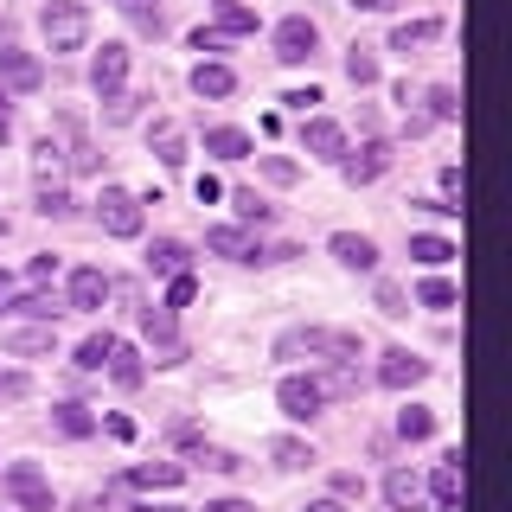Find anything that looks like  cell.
I'll list each match as a JSON object with an SVG mask.
<instances>
[{"mask_svg":"<svg viewBox=\"0 0 512 512\" xmlns=\"http://www.w3.org/2000/svg\"><path fill=\"white\" fill-rule=\"evenodd\" d=\"M276 359H359V333H340V327H288V333H276Z\"/></svg>","mask_w":512,"mask_h":512,"instance_id":"obj_1","label":"cell"},{"mask_svg":"<svg viewBox=\"0 0 512 512\" xmlns=\"http://www.w3.org/2000/svg\"><path fill=\"white\" fill-rule=\"evenodd\" d=\"M39 32L52 39V52H77L90 39V7L84 0H45L39 7Z\"/></svg>","mask_w":512,"mask_h":512,"instance_id":"obj_2","label":"cell"},{"mask_svg":"<svg viewBox=\"0 0 512 512\" xmlns=\"http://www.w3.org/2000/svg\"><path fill=\"white\" fill-rule=\"evenodd\" d=\"M0 487H7L26 512H52V480L32 468V461H13V468H0Z\"/></svg>","mask_w":512,"mask_h":512,"instance_id":"obj_3","label":"cell"},{"mask_svg":"<svg viewBox=\"0 0 512 512\" xmlns=\"http://www.w3.org/2000/svg\"><path fill=\"white\" fill-rule=\"evenodd\" d=\"M96 224H103L109 237H135L141 231V199L122 186H103V199H96Z\"/></svg>","mask_w":512,"mask_h":512,"instance_id":"obj_4","label":"cell"},{"mask_svg":"<svg viewBox=\"0 0 512 512\" xmlns=\"http://www.w3.org/2000/svg\"><path fill=\"white\" fill-rule=\"evenodd\" d=\"M429 493H436V512H468V474H461V448H448L429 474Z\"/></svg>","mask_w":512,"mask_h":512,"instance_id":"obj_5","label":"cell"},{"mask_svg":"<svg viewBox=\"0 0 512 512\" xmlns=\"http://www.w3.org/2000/svg\"><path fill=\"white\" fill-rule=\"evenodd\" d=\"M320 52V26L308 20V13H288V20L276 26V58L282 64H308Z\"/></svg>","mask_w":512,"mask_h":512,"instance_id":"obj_6","label":"cell"},{"mask_svg":"<svg viewBox=\"0 0 512 512\" xmlns=\"http://www.w3.org/2000/svg\"><path fill=\"white\" fill-rule=\"evenodd\" d=\"M276 404H282V416H295V423H314V416H320V404H327V391H320L314 378L288 372V378L276 384Z\"/></svg>","mask_w":512,"mask_h":512,"instance_id":"obj_7","label":"cell"},{"mask_svg":"<svg viewBox=\"0 0 512 512\" xmlns=\"http://www.w3.org/2000/svg\"><path fill=\"white\" fill-rule=\"evenodd\" d=\"M429 378V359H416L410 346H391L378 359V384H391V391H410V384H423Z\"/></svg>","mask_w":512,"mask_h":512,"instance_id":"obj_8","label":"cell"},{"mask_svg":"<svg viewBox=\"0 0 512 512\" xmlns=\"http://www.w3.org/2000/svg\"><path fill=\"white\" fill-rule=\"evenodd\" d=\"M301 148L320 154V160H340L346 154V128L333 116H301Z\"/></svg>","mask_w":512,"mask_h":512,"instance_id":"obj_9","label":"cell"},{"mask_svg":"<svg viewBox=\"0 0 512 512\" xmlns=\"http://www.w3.org/2000/svg\"><path fill=\"white\" fill-rule=\"evenodd\" d=\"M122 77H128V45H122V39H103V52L90 58V84L103 90V96H116Z\"/></svg>","mask_w":512,"mask_h":512,"instance_id":"obj_10","label":"cell"},{"mask_svg":"<svg viewBox=\"0 0 512 512\" xmlns=\"http://www.w3.org/2000/svg\"><path fill=\"white\" fill-rule=\"evenodd\" d=\"M384 167H391V141H378V135H372V141H365V148H359V154H340V173H346V180H352V186H365V180H378V173H384Z\"/></svg>","mask_w":512,"mask_h":512,"instance_id":"obj_11","label":"cell"},{"mask_svg":"<svg viewBox=\"0 0 512 512\" xmlns=\"http://www.w3.org/2000/svg\"><path fill=\"white\" fill-rule=\"evenodd\" d=\"M205 250H212V256H237V263H256V256H263V244H256L244 224H212V231H205Z\"/></svg>","mask_w":512,"mask_h":512,"instance_id":"obj_12","label":"cell"},{"mask_svg":"<svg viewBox=\"0 0 512 512\" xmlns=\"http://www.w3.org/2000/svg\"><path fill=\"white\" fill-rule=\"evenodd\" d=\"M0 84H7V90H39L45 84V64L32 58V52H13V45H7V52H0Z\"/></svg>","mask_w":512,"mask_h":512,"instance_id":"obj_13","label":"cell"},{"mask_svg":"<svg viewBox=\"0 0 512 512\" xmlns=\"http://www.w3.org/2000/svg\"><path fill=\"white\" fill-rule=\"evenodd\" d=\"M327 250L340 256L346 269H359V276H372V269H378V244H372V237H359V231H333Z\"/></svg>","mask_w":512,"mask_h":512,"instance_id":"obj_14","label":"cell"},{"mask_svg":"<svg viewBox=\"0 0 512 512\" xmlns=\"http://www.w3.org/2000/svg\"><path fill=\"white\" fill-rule=\"evenodd\" d=\"M384 500H391L397 512H429V493H423V480H416L410 468H391V474H384Z\"/></svg>","mask_w":512,"mask_h":512,"instance_id":"obj_15","label":"cell"},{"mask_svg":"<svg viewBox=\"0 0 512 512\" xmlns=\"http://www.w3.org/2000/svg\"><path fill=\"white\" fill-rule=\"evenodd\" d=\"M109 301V276L103 269H71V295H64V308H103Z\"/></svg>","mask_w":512,"mask_h":512,"instance_id":"obj_16","label":"cell"},{"mask_svg":"<svg viewBox=\"0 0 512 512\" xmlns=\"http://www.w3.org/2000/svg\"><path fill=\"white\" fill-rule=\"evenodd\" d=\"M0 346L20 352V359H32V352H52L58 333H52V320H39V327H7V333H0Z\"/></svg>","mask_w":512,"mask_h":512,"instance_id":"obj_17","label":"cell"},{"mask_svg":"<svg viewBox=\"0 0 512 512\" xmlns=\"http://www.w3.org/2000/svg\"><path fill=\"white\" fill-rule=\"evenodd\" d=\"M192 90H199V96H231L237 90V71H231V64H218V58H199V64H192Z\"/></svg>","mask_w":512,"mask_h":512,"instance_id":"obj_18","label":"cell"},{"mask_svg":"<svg viewBox=\"0 0 512 512\" xmlns=\"http://www.w3.org/2000/svg\"><path fill=\"white\" fill-rule=\"evenodd\" d=\"M186 263H192V250L180 244V237H154V244H148V269H154V276H186Z\"/></svg>","mask_w":512,"mask_h":512,"instance_id":"obj_19","label":"cell"},{"mask_svg":"<svg viewBox=\"0 0 512 512\" xmlns=\"http://www.w3.org/2000/svg\"><path fill=\"white\" fill-rule=\"evenodd\" d=\"M148 148L160 154V167H186V135H180V122H154V128H148Z\"/></svg>","mask_w":512,"mask_h":512,"instance_id":"obj_20","label":"cell"},{"mask_svg":"<svg viewBox=\"0 0 512 512\" xmlns=\"http://www.w3.org/2000/svg\"><path fill=\"white\" fill-rule=\"evenodd\" d=\"M205 154H218V160H250V135H244V128H231V122H218V128H205Z\"/></svg>","mask_w":512,"mask_h":512,"instance_id":"obj_21","label":"cell"},{"mask_svg":"<svg viewBox=\"0 0 512 512\" xmlns=\"http://www.w3.org/2000/svg\"><path fill=\"white\" fill-rule=\"evenodd\" d=\"M180 480H186L180 461H135L128 468V487H180Z\"/></svg>","mask_w":512,"mask_h":512,"instance_id":"obj_22","label":"cell"},{"mask_svg":"<svg viewBox=\"0 0 512 512\" xmlns=\"http://www.w3.org/2000/svg\"><path fill=\"white\" fill-rule=\"evenodd\" d=\"M429 39H442V20H404L391 32V52H416V45H429Z\"/></svg>","mask_w":512,"mask_h":512,"instance_id":"obj_23","label":"cell"},{"mask_svg":"<svg viewBox=\"0 0 512 512\" xmlns=\"http://www.w3.org/2000/svg\"><path fill=\"white\" fill-rule=\"evenodd\" d=\"M0 314H32V320H52V327H58L64 301H58V295H13V301H7Z\"/></svg>","mask_w":512,"mask_h":512,"instance_id":"obj_24","label":"cell"},{"mask_svg":"<svg viewBox=\"0 0 512 512\" xmlns=\"http://www.w3.org/2000/svg\"><path fill=\"white\" fill-rule=\"evenodd\" d=\"M397 436H404V442H423V436H436V410H423V404H404V410H397Z\"/></svg>","mask_w":512,"mask_h":512,"instance_id":"obj_25","label":"cell"},{"mask_svg":"<svg viewBox=\"0 0 512 512\" xmlns=\"http://www.w3.org/2000/svg\"><path fill=\"white\" fill-rule=\"evenodd\" d=\"M269 461H276V468H308L314 448L301 442V436H269Z\"/></svg>","mask_w":512,"mask_h":512,"instance_id":"obj_26","label":"cell"},{"mask_svg":"<svg viewBox=\"0 0 512 512\" xmlns=\"http://www.w3.org/2000/svg\"><path fill=\"white\" fill-rule=\"evenodd\" d=\"M410 256H416V263H429V269H442L448 256H455V244H448V237H436V231H416V237H410Z\"/></svg>","mask_w":512,"mask_h":512,"instance_id":"obj_27","label":"cell"},{"mask_svg":"<svg viewBox=\"0 0 512 512\" xmlns=\"http://www.w3.org/2000/svg\"><path fill=\"white\" fill-rule=\"evenodd\" d=\"M109 378H116V384H128V391H135V384L148 378V365H141L135 352H128V346L116 340V352H109Z\"/></svg>","mask_w":512,"mask_h":512,"instance_id":"obj_28","label":"cell"},{"mask_svg":"<svg viewBox=\"0 0 512 512\" xmlns=\"http://www.w3.org/2000/svg\"><path fill=\"white\" fill-rule=\"evenodd\" d=\"M212 13H218V32H256V13L244 0H212Z\"/></svg>","mask_w":512,"mask_h":512,"instance_id":"obj_29","label":"cell"},{"mask_svg":"<svg viewBox=\"0 0 512 512\" xmlns=\"http://www.w3.org/2000/svg\"><path fill=\"white\" fill-rule=\"evenodd\" d=\"M109 352H116V333H90V340L77 346V365H84V372H103Z\"/></svg>","mask_w":512,"mask_h":512,"instance_id":"obj_30","label":"cell"},{"mask_svg":"<svg viewBox=\"0 0 512 512\" xmlns=\"http://www.w3.org/2000/svg\"><path fill=\"white\" fill-rule=\"evenodd\" d=\"M314 384H320V391H340V397H346V391H359V365H352V359H333Z\"/></svg>","mask_w":512,"mask_h":512,"instance_id":"obj_31","label":"cell"},{"mask_svg":"<svg viewBox=\"0 0 512 512\" xmlns=\"http://www.w3.org/2000/svg\"><path fill=\"white\" fill-rule=\"evenodd\" d=\"M461 116V90L455 84H429V122H455Z\"/></svg>","mask_w":512,"mask_h":512,"instance_id":"obj_32","label":"cell"},{"mask_svg":"<svg viewBox=\"0 0 512 512\" xmlns=\"http://www.w3.org/2000/svg\"><path fill=\"white\" fill-rule=\"evenodd\" d=\"M416 301H423V308H455V301H461V288L448 282V276H429L423 288H416Z\"/></svg>","mask_w":512,"mask_h":512,"instance_id":"obj_33","label":"cell"},{"mask_svg":"<svg viewBox=\"0 0 512 512\" xmlns=\"http://www.w3.org/2000/svg\"><path fill=\"white\" fill-rule=\"evenodd\" d=\"M52 423L64 429V436H90V429H96V416H90L84 404H58V410H52Z\"/></svg>","mask_w":512,"mask_h":512,"instance_id":"obj_34","label":"cell"},{"mask_svg":"<svg viewBox=\"0 0 512 512\" xmlns=\"http://www.w3.org/2000/svg\"><path fill=\"white\" fill-rule=\"evenodd\" d=\"M141 327H148V333H154V340L167 346V352L180 346V333H173V308H148V314H141Z\"/></svg>","mask_w":512,"mask_h":512,"instance_id":"obj_35","label":"cell"},{"mask_svg":"<svg viewBox=\"0 0 512 512\" xmlns=\"http://www.w3.org/2000/svg\"><path fill=\"white\" fill-rule=\"evenodd\" d=\"M346 77H352V84H378V58L365 52V45H352V52H346Z\"/></svg>","mask_w":512,"mask_h":512,"instance_id":"obj_36","label":"cell"},{"mask_svg":"<svg viewBox=\"0 0 512 512\" xmlns=\"http://www.w3.org/2000/svg\"><path fill=\"white\" fill-rule=\"evenodd\" d=\"M39 212L45 218H64V212H71V192H64L58 180H39Z\"/></svg>","mask_w":512,"mask_h":512,"instance_id":"obj_37","label":"cell"},{"mask_svg":"<svg viewBox=\"0 0 512 512\" xmlns=\"http://www.w3.org/2000/svg\"><path fill=\"white\" fill-rule=\"evenodd\" d=\"M231 205H237V218H244V224H263V218H269V205L256 199L250 186H237V192H231Z\"/></svg>","mask_w":512,"mask_h":512,"instance_id":"obj_38","label":"cell"},{"mask_svg":"<svg viewBox=\"0 0 512 512\" xmlns=\"http://www.w3.org/2000/svg\"><path fill=\"white\" fill-rule=\"evenodd\" d=\"M58 154H64V148H58L52 135H45L39 148H32V167H39V180H58Z\"/></svg>","mask_w":512,"mask_h":512,"instance_id":"obj_39","label":"cell"},{"mask_svg":"<svg viewBox=\"0 0 512 512\" xmlns=\"http://www.w3.org/2000/svg\"><path fill=\"white\" fill-rule=\"evenodd\" d=\"M192 295H199V282H192V269H186V276H167V301H160V308H186Z\"/></svg>","mask_w":512,"mask_h":512,"instance_id":"obj_40","label":"cell"},{"mask_svg":"<svg viewBox=\"0 0 512 512\" xmlns=\"http://www.w3.org/2000/svg\"><path fill=\"white\" fill-rule=\"evenodd\" d=\"M263 173H269L276 186H295V180H301V167H295V160H282V154H263Z\"/></svg>","mask_w":512,"mask_h":512,"instance_id":"obj_41","label":"cell"},{"mask_svg":"<svg viewBox=\"0 0 512 512\" xmlns=\"http://www.w3.org/2000/svg\"><path fill=\"white\" fill-rule=\"evenodd\" d=\"M378 308H384V314H410V295H404L397 282H378Z\"/></svg>","mask_w":512,"mask_h":512,"instance_id":"obj_42","label":"cell"},{"mask_svg":"<svg viewBox=\"0 0 512 512\" xmlns=\"http://www.w3.org/2000/svg\"><path fill=\"white\" fill-rule=\"evenodd\" d=\"M199 461H205V468H212V474H237V468H244V461H237L231 448H205Z\"/></svg>","mask_w":512,"mask_h":512,"instance_id":"obj_43","label":"cell"},{"mask_svg":"<svg viewBox=\"0 0 512 512\" xmlns=\"http://www.w3.org/2000/svg\"><path fill=\"white\" fill-rule=\"evenodd\" d=\"M103 103H109V122H128V116H135V103H141V96L116 90V96H103Z\"/></svg>","mask_w":512,"mask_h":512,"instance_id":"obj_44","label":"cell"},{"mask_svg":"<svg viewBox=\"0 0 512 512\" xmlns=\"http://www.w3.org/2000/svg\"><path fill=\"white\" fill-rule=\"evenodd\" d=\"M461 192H468V180H461V167H442V199L461 205Z\"/></svg>","mask_w":512,"mask_h":512,"instance_id":"obj_45","label":"cell"},{"mask_svg":"<svg viewBox=\"0 0 512 512\" xmlns=\"http://www.w3.org/2000/svg\"><path fill=\"white\" fill-rule=\"evenodd\" d=\"M333 493H340V500H365V480L359 474H333Z\"/></svg>","mask_w":512,"mask_h":512,"instance_id":"obj_46","label":"cell"},{"mask_svg":"<svg viewBox=\"0 0 512 512\" xmlns=\"http://www.w3.org/2000/svg\"><path fill=\"white\" fill-rule=\"evenodd\" d=\"M192 52H224V32H205L199 26V32H192Z\"/></svg>","mask_w":512,"mask_h":512,"instance_id":"obj_47","label":"cell"},{"mask_svg":"<svg viewBox=\"0 0 512 512\" xmlns=\"http://www.w3.org/2000/svg\"><path fill=\"white\" fill-rule=\"evenodd\" d=\"M0 397H26V372H0Z\"/></svg>","mask_w":512,"mask_h":512,"instance_id":"obj_48","label":"cell"},{"mask_svg":"<svg viewBox=\"0 0 512 512\" xmlns=\"http://www.w3.org/2000/svg\"><path fill=\"white\" fill-rule=\"evenodd\" d=\"M282 103H295V109H301V116H308V103H320V90H314V84H308V90H288V96H282Z\"/></svg>","mask_w":512,"mask_h":512,"instance_id":"obj_49","label":"cell"},{"mask_svg":"<svg viewBox=\"0 0 512 512\" xmlns=\"http://www.w3.org/2000/svg\"><path fill=\"white\" fill-rule=\"evenodd\" d=\"M71 167H96V148H90L84 135H77V148H71Z\"/></svg>","mask_w":512,"mask_h":512,"instance_id":"obj_50","label":"cell"},{"mask_svg":"<svg viewBox=\"0 0 512 512\" xmlns=\"http://www.w3.org/2000/svg\"><path fill=\"white\" fill-rule=\"evenodd\" d=\"M205 512H256V506H250V500H212Z\"/></svg>","mask_w":512,"mask_h":512,"instance_id":"obj_51","label":"cell"},{"mask_svg":"<svg viewBox=\"0 0 512 512\" xmlns=\"http://www.w3.org/2000/svg\"><path fill=\"white\" fill-rule=\"evenodd\" d=\"M13 295H20V288H13V276H7V269H0V308H7Z\"/></svg>","mask_w":512,"mask_h":512,"instance_id":"obj_52","label":"cell"},{"mask_svg":"<svg viewBox=\"0 0 512 512\" xmlns=\"http://www.w3.org/2000/svg\"><path fill=\"white\" fill-rule=\"evenodd\" d=\"M301 512H346L340 500H314V506H301Z\"/></svg>","mask_w":512,"mask_h":512,"instance_id":"obj_53","label":"cell"},{"mask_svg":"<svg viewBox=\"0 0 512 512\" xmlns=\"http://www.w3.org/2000/svg\"><path fill=\"white\" fill-rule=\"evenodd\" d=\"M116 7H128V13H154V0H116Z\"/></svg>","mask_w":512,"mask_h":512,"instance_id":"obj_54","label":"cell"},{"mask_svg":"<svg viewBox=\"0 0 512 512\" xmlns=\"http://www.w3.org/2000/svg\"><path fill=\"white\" fill-rule=\"evenodd\" d=\"M13 135V116H7V103H0V141H7Z\"/></svg>","mask_w":512,"mask_h":512,"instance_id":"obj_55","label":"cell"},{"mask_svg":"<svg viewBox=\"0 0 512 512\" xmlns=\"http://www.w3.org/2000/svg\"><path fill=\"white\" fill-rule=\"evenodd\" d=\"M352 7H391V0H352Z\"/></svg>","mask_w":512,"mask_h":512,"instance_id":"obj_56","label":"cell"},{"mask_svg":"<svg viewBox=\"0 0 512 512\" xmlns=\"http://www.w3.org/2000/svg\"><path fill=\"white\" fill-rule=\"evenodd\" d=\"M135 512H180V506H135Z\"/></svg>","mask_w":512,"mask_h":512,"instance_id":"obj_57","label":"cell"},{"mask_svg":"<svg viewBox=\"0 0 512 512\" xmlns=\"http://www.w3.org/2000/svg\"><path fill=\"white\" fill-rule=\"evenodd\" d=\"M0 231H7V224H0Z\"/></svg>","mask_w":512,"mask_h":512,"instance_id":"obj_58","label":"cell"}]
</instances>
